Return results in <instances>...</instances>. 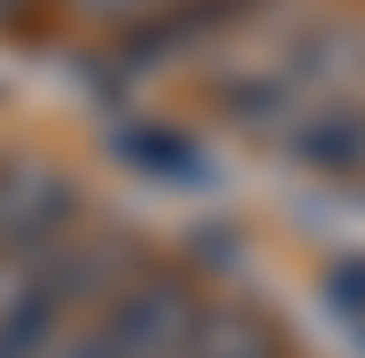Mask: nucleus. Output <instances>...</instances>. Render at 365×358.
Here are the masks:
<instances>
[{
  "instance_id": "1",
  "label": "nucleus",
  "mask_w": 365,
  "mask_h": 358,
  "mask_svg": "<svg viewBox=\"0 0 365 358\" xmlns=\"http://www.w3.org/2000/svg\"><path fill=\"white\" fill-rule=\"evenodd\" d=\"M199 287L191 279H143L128 271L103 303L80 319V334L56 350V358H167L182 334L199 327Z\"/></svg>"
},
{
  "instance_id": "2",
  "label": "nucleus",
  "mask_w": 365,
  "mask_h": 358,
  "mask_svg": "<svg viewBox=\"0 0 365 358\" xmlns=\"http://www.w3.org/2000/svg\"><path fill=\"white\" fill-rule=\"evenodd\" d=\"M119 279H128L119 255L88 247V239H64V255H56V263L32 279V294L0 319V358H56V350L80 334V319L103 303Z\"/></svg>"
},
{
  "instance_id": "3",
  "label": "nucleus",
  "mask_w": 365,
  "mask_h": 358,
  "mask_svg": "<svg viewBox=\"0 0 365 358\" xmlns=\"http://www.w3.org/2000/svg\"><path fill=\"white\" fill-rule=\"evenodd\" d=\"M278 144H286V159H310V167H326V175L365 167V104L310 96V104H302L286 128H278Z\"/></svg>"
},
{
  "instance_id": "4",
  "label": "nucleus",
  "mask_w": 365,
  "mask_h": 358,
  "mask_svg": "<svg viewBox=\"0 0 365 358\" xmlns=\"http://www.w3.org/2000/svg\"><path fill=\"white\" fill-rule=\"evenodd\" d=\"M111 151L128 159L143 184H175V192H207L215 184L207 151L182 136V128H167V119H128V128H111Z\"/></svg>"
},
{
  "instance_id": "5",
  "label": "nucleus",
  "mask_w": 365,
  "mask_h": 358,
  "mask_svg": "<svg viewBox=\"0 0 365 358\" xmlns=\"http://www.w3.org/2000/svg\"><path fill=\"white\" fill-rule=\"evenodd\" d=\"M167 358H278V334L255 311H199V327L182 334Z\"/></svg>"
},
{
  "instance_id": "6",
  "label": "nucleus",
  "mask_w": 365,
  "mask_h": 358,
  "mask_svg": "<svg viewBox=\"0 0 365 358\" xmlns=\"http://www.w3.org/2000/svg\"><path fill=\"white\" fill-rule=\"evenodd\" d=\"M96 9H111V16H135V9H151V0H96Z\"/></svg>"
}]
</instances>
